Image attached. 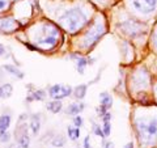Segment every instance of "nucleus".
Returning <instances> with one entry per match:
<instances>
[{"mask_svg":"<svg viewBox=\"0 0 157 148\" xmlns=\"http://www.w3.org/2000/svg\"><path fill=\"white\" fill-rule=\"evenodd\" d=\"M59 22L66 30H68L70 33H75L84 26V24L86 22V16L78 8H73L63 13L59 18Z\"/></svg>","mask_w":157,"mask_h":148,"instance_id":"obj_1","label":"nucleus"},{"mask_svg":"<svg viewBox=\"0 0 157 148\" xmlns=\"http://www.w3.org/2000/svg\"><path fill=\"white\" fill-rule=\"evenodd\" d=\"M136 129L140 143H152L157 139V117L151 119H137Z\"/></svg>","mask_w":157,"mask_h":148,"instance_id":"obj_2","label":"nucleus"},{"mask_svg":"<svg viewBox=\"0 0 157 148\" xmlns=\"http://www.w3.org/2000/svg\"><path fill=\"white\" fill-rule=\"evenodd\" d=\"M104 33H105L104 24H102V22L94 24V25H93L89 30H88V33L85 34V37H84V45H85V47L93 46L98 41V38H100Z\"/></svg>","mask_w":157,"mask_h":148,"instance_id":"obj_3","label":"nucleus"},{"mask_svg":"<svg viewBox=\"0 0 157 148\" xmlns=\"http://www.w3.org/2000/svg\"><path fill=\"white\" fill-rule=\"evenodd\" d=\"M121 28L123 29V32H124L126 34H128V36H131V37H136L137 34L141 33V32H140L141 25H140V24H137V22H135V21H131V20L123 22V24L121 25Z\"/></svg>","mask_w":157,"mask_h":148,"instance_id":"obj_4","label":"nucleus"},{"mask_svg":"<svg viewBox=\"0 0 157 148\" xmlns=\"http://www.w3.org/2000/svg\"><path fill=\"white\" fill-rule=\"evenodd\" d=\"M132 7H134L136 11L143 12V13H151V12H153V8L148 7L145 3L141 2V0H132Z\"/></svg>","mask_w":157,"mask_h":148,"instance_id":"obj_5","label":"nucleus"},{"mask_svg":"<svg viewBox=\"0 0 157 148\" xmlns=\"http://www.w3.org/2000/svg\"><path fill=\"white\" fill-rule=\"evenodd\" d=\"M100 98H101V106L104 107V109H106V110L110 109V107H111V103H113V98H111V96L109 95V93H106V92L101 93Z\"/></svg>","mask_w":157,"mask_h":148,"instance_id":"obj_6","label":"nucleus"},{"mask_svg":"<svg viewBox=\"0 0 157 148\" xmlns=\"http://www.w3.org/2000/svg\"><path fill=\"white\" fill-rule=\"evenodd\" d=\"M9 126H11V117L7 114L0 117V132H6Z\"/></svg>","mask_w":157,"mask_h":148,"instance_id":"obj_7","label":"nucleus"},{"mask_svg":"<svg viewBox=\"0 0 157 148\" xmlns=\"http://www.w3.org/2000/svg\"><path fill=\"white\" fill-rule=\"evenodd\" d=\"M84 103H72V105H70V107L67 109V114H75L77 115L80 111L84 110Z\"/></svg>","mask_w":157,"mask_h":148,"instance_id":"obj_8","label":"nucleus"},{"mask_svg":"<svg viewBox=\"0 0 157 148\" xmlns=\"http://www.w3.org/2000/svg\"><path fill=\"white\" fill-rule=\"evenodd\" d=\"M39 45H42V46H45L46 49H51L56 45V38L55 36H50V37H47L45 39H42V41H39L38 42Z\"/></svg>","mask_w":157,"mask_h":148,"instance_id":"obj_9","label":"nucleus"},{"mask_svg":"<svg viewBox=\"0 0 157 148\" xmlns=\"http://www.w3.org/2000/svg\"><path fill=\"white\" fill-rule=\"evenodd\" d=\"M47 109L50 110L51 113H59L62 110V102H60V100H55L52 102H48L47 103Z\"/></svg>","mask_w":157,"mask_h":148,"instance_id":"obj_10","label":"nucleus"},{"mask_svg":"<svg viewBox=\"0 0 157 148\" xmlns=\"http://www.w3.org/2000/svg\"><path fill=\"white\" fill-rule=\"evenodd\" d=\"M86 88H88V85H78V87H76L75 91H73V95H75V97L78 98V100L84 98L85 95H86Z\"/></svg>","mask_w":157,"mask_h":148,"instance_id":"obj_11","label":"nucleus"},{"mask_svg":"<svg viewBox=\"0 0 157 148\" xmlns=\"http://www.w3.org/2000/svg\"><path fill=\"white\" fill-rule=\"evenodd\" d=\"M14 25H16V22L13 20H2L0 21V29H3V30H13Z\"/></svg>","mask_w":157,"mask_h":148,"instance_id":"obj_12","label":"nucleus"},{"mask_svg":"<svg viewBox=\"0 0 157 148\" xmlns=\"http://www.w3.org/2000/svg\"><path fill=\"white\" fill-rule=\"evenodd\" d=\"M39 118L38 115H32V119H30V127H32V131H33V134L34 135H37L38 134V131H39Z\"/></svg>","mask_w":157,"mask_h":148,"instance_id":"obj_13","label":"nucleus"},{"mask_svg":"<svg viewBox=\"0 0 157 148\" xmlns=\"http://www.w3.org/2000/svg\"><path fill=\"white\" fill-rule=\"evenodd\" d=\"M71 92H72V88L70 85H62V89H60V92H59V95L56 96L55 100H62V98L70 96Z\"/></svg>","mask_w":157,"mask_h":148,"instance_id":"obj_14","label":"nucleus"},{"mask_svg":"<svg viewBox=\"0 0 157 148\" xmlns=\"http://www.w3.org/2000/svg\"><path fill=\"white\" fill-rule=\"evenodd\" d=\"M89 64L88 59L85 58H77V71L80 73H84V68Z\"/></svg>","mask_w":157,"mask_h":148,"instance_id":"obj_15","label":"nucleus"},{"mask_svg":"<svg viewBox=\"0 0 157 148\" xmlns=\"http://www.w3.org/2000/svg\"><path fill=\"white\" fill-rule=\"evenodd\" d=\"M4 70L6 71H8V72H11L12 75H16L17 77H20V79H22L24 77V73L22 72H20L17 68H14L13 66H9V64H7V66H4Z\"/></svg>","mask_w":157,"mask_h":148,"instance_id":"obj_16","label":"nucleus"},{"mask_svg":"<svg viewBox=\"0 0 157 148\" xmlns=\"http://www.w3.org/2000/svg\"><path fill=\"white\" fill-rule=\"evenodd\" d=\"M68 135L72 140H76L78 136H80V129L76 127V129H72V127H68Z\"/></svg>","mask_w":157,"mask_h":148,"instance_id":"obj_17","label":"nucleus"},{"mask_svg":"<svg viewBox=\"0 0 157 148\" xmlns=\"http://www.w3.org/2000/svg\"><path fill=\"white\" fill-rule=\"evenodd\" d=\"M18 143H20V146H21V148H28L29 147V136H28L26 132L20 136Z\"/></svg>","mask_w":157,"mask_h":148,"instance_id":"obj_18","label":"nucleus"},{"mask_svg":"<svg viewBox=\"0 0 157 148\" xmlns=\"http://www.w3.org/2000/svg\"><path fill=\"white\" fill-rule=\"evenodd\" d=\"M64 143H66V139L63 136H60V135L55 136L52 139V146L54 147H63V146H64Z\"/></svg>","mask_w":157,"mask_h":148,"instance_id":"obj_19","label":"nucleus"},{"mask_svg":"<svg viewBox=\"0 0 157 148\" xmlns=\"http://www.w3.org/2000/svg\"><path fill=\"white\" fill-rule=\"evenodd\" d=\"M45 97H46V93H45V91H42V89L36 91L33 93V98H34V100H37V101L45 100Z\"/></svg>","mask_w":157,"mask_h":148,"instance_id":"obj_20","label":"nucleus"},{"mask_svg":"<svg viewBox=\"0 0 157 148\" xmlns=\"http://www.w3.org/2000/svg\"><path fill=\"white\" fill-rule=\"evenodd\" d=\"M60 89H62V85H52L51 88H50V96L54 98V100H55L56 98V96L59 95V92H60Z\"/></svg>","mask_w":157,"mask_h":148,"instance_id":"obj_21","label":"nucleus"},{"mask_svg":"<svg viewBox=\"0 0 157 148\" xmlns=\"http://www.w3.org/2000/svg\"><path fill=\"white\" fill-rule=\"evenodd\" d=\"M3 88V93H4V96H7V97H9L12 95V85L11 84H4V85L2 87Z\"/></svg>","mask_w":157,"mask_h":148,"instance_id":"obj_22","label":"nucleus"},{"mask_svg":"<svg viewBox=\"0 0 157 148\" xmlns=\"http://www.w3.org/2000/svg\"><path fill=\"white\" fill-rule=\"evenodd\" d=\"M110 131H111L110 122H104V134H105V136H109L110 135Z\"/></svg>","mask_w":157,"mask_h":148,"instance_id":"obj_23","label":"nucleus"},{"mask_svg":"<svg viewBox=\"0 0 157 148\" xmlns=\"http://www.w3.org/2000/svg\"><path fill=\"white\" fill-rule=\"evenodd\" d=\"M93 131H94V134H96V135H98V136H101V138H106V136H105V134H104V130H101V129H100V126L94 125V126H93Z\"/></svg>","mask_w":157,"mask_h":148,"instance_id":"obj_24","label":"nucleus"},{"mask_svg":"<svg viewBox=\"0 0 157 148\" xmlns=\"http://www.w3.org/2000/svg\"><path fill=\"white\" fill-rule=\"evenodd\" d=\"M73 123H75L76 127H78V129H80V126L82 125V118H81L80 115H76L75 118H73Z\"/></svg>","mask_w":157,"mask_h":148,"instance_id":"obj_25","label":"nucleus"},{"mask_svg":"<svg viewBox=\"0 0 157 148\" xmlns=\"http://www.w3.org/2000/svg\"><path fill=\"white\" fill-rule=\"evenodd\" d=\"M143 3H145L148 7H151V8H153L155 9V7H156V4H157V0H141Z\"/></svg>","mask_w":157,"mask_h":148,"instance_id":"obj_26","label":"nucleus"},{"mask_svg":"<svg viewBox=\"0 0 157 148\" xmlns=\"http://www.w3.org/2000/svg\"><path fill=\"white\" fill-rule=\"evenodd\" d=\"M9 2H11V0H0V11H3V9L8 8Z\"/></svg>","mask_w":157,"mask_h":148,"instance_id":"obj_27","label":"nucleus"},{"mask_svg":"<svg viewBox=\"0 0 157 148\" xmlns=\"http://www.w3.org/2000/svg\"><path fill=\"white\" fill-rule=\"evenodd\" d=\"M0 140L2 142H8L9 140V134H7V132H0Z\"/></svg>","mask_w":157,"mask_h":148,"instance_id":"obj_28","label":"nucleus"},{"mask_svg":"<svg viewBox=\"0 0 157 148\" xmlns=\"http://www.w3.org/2000/svg\"><path fill=\"white\" fill-rule=\"evenodd\" d=\"M102 119H104V122H110V119H111V114H110V113H105V115L102 117Z\"/></svg>","mask_w":157,"mask_h":148,"instance_id":"obj_29","label":"nucleus"},{"mask_svg":"<svg viewBox=\"0 0 157 148\" xmlns=\"http://www.w3.org/2000/svg\"><path fill=\"white\" fill-rule=\"evenodd\" d=\"M84 148H90V142H89V136L85 138L84 140Z\"/></svg>","mask_w":157,"mask_h":148,"instance_id":"obj_30","label":"nucleus"},{"mask_svg":"<svg viewBox=\"0 0 157 148\" xmlns=\"http://www.w3.org/2000/svg\"><path fill=\"white\" fill-rule=\"evenodd\" d=\"M153 42H155V46L157 47V30L155 33V36H153Z\"/></svg>","mask_w":157,"mask_h":148,"instance_id":"obj_31","label":"nucleus"},{"mask_svg":"<svg viewBox=\"0 0 157 148\" xmlns=\"http://www.w3.org/2000/svg\"><path fill=\"white\" fill-rule=\"evenodd\" d=\"M4 53H6V49H4V46H3V45H0V55H3Z\"/></svg>","mask_w":157,"mask_h":148,"instance_id":"obj_32","label":"nucleus"},{"mask_svg":"<svg viewBox=\"0 0 157 148\" xmlns=\"http://www.w3.org/2000/svg\"><path fill=\"white\" fill-rule=\"evenodd\" d=\"M25 46H26V47H29V49H30V50H36V47L32 46V45H29V43H25Z\"/></svg>","mask_w":157,"mask_h":148,"instance_id":"obj_33","label":"nucleus"},{"mask_svg":"<svg viewBox=\"0 0 157 148\" xmlns=\"http://www.w3.org/2000/svg\"><path fill=\"white\" fill-rule=\"evenodd\" d=\"M105 148H114V144H113V143H107Z\"/></svg>","mask_w":157,"mask_h":148,"instance_id":"obj_34","label":"nucleus"},{"mask_svg":"<svg viewBox=\"0 0 157 148\" xmlns=\"http://www.w3.org/2000/svg\"><path fill=\"white\" fill-rule=\"evenodd\" d=\"M124 148H134V146H132V143H128V144H126Z\"/></svg>","mask_w":157,"mask_h":148,"instance_id":"obj_35","label":"nucleus"},{"mask_svg":"<svg viewBox=\"0 0 157 148\" xmlns=\"http://www.w3.org/2000/svg\"><path fill=\"white\" fill-rule=\"evenodd\" d=\"M4 96V93H3V88L0 87V97H3Z\"/></svg>","mask_w":157,"mask_h":148,"instance_id":"obj_36","label":"nucleus"}]
</instances>
